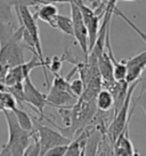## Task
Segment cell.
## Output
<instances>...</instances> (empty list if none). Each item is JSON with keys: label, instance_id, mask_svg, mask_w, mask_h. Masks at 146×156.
I'll list each match as a JSON object with an SVG mask.
<instances>
[{"label": "cell", "instance_id": "obj_1", "mask_svg": "<svg viewBox=\"0 0 146 156\" xmlns=\"http://www.w3.org/2000/svg\"><path fill=\"white\" fill-rule=\"evenodd\" d=\"M2 112L8 126V141L6 145L9 148L12 156H23L25 149L33 140L35 130L33 132L24 130L18 124L17 118L12 110H4Z\"/></svg>", "mask_w": 146, "mask_h": 156}, {"label": "cell", "instance_id": "obj_2", "mask_svg": "<svg viewBox=\"0 0 146 156\" xmlns=\"http://www.w3.org/2000/svg\"><path fill=\"white\" fill-rule=\"evenodd\" d=\"M16 14L18 16L21 25L26 30V32L31 37L33 41L34 48H35V55L39 58V60L42 63V70L46 78V86L49 87V79L47 76V67H46V58H44V52H42V45H41V39H40L39 27L37 23V19L34 15L30 12L29 7L25 5H15Z\"/></svg>", "mask_w": 146, "mask_h": 156}, {"label": "cell", "instance_id": "obj_3", "mask_svg": "<svg viewBox=\"0 0 146 156\" xmlns=\"http://www.w3.org/2000/svg\"><path fill=\"white\" fill-rule=\"evenodd\" d=\"M139 82H141V79L129 84V88H128V93H127L124 101H123L122 106L118 110L117 114L113 115L112 122L107 126V131L105 136H107V138L110 139V142H112V144L115 142L118 136H120V133L123 131L124 126L127 125V123L130 121V117H131L134 109H135V105L132 102V95H134V91L137 87V85L139 84Z\"/></svg>", "mask_w": 146, "mask_h": 156}, {"label": "cell", "instance_id": "obj_4", "mask_svg": "<svg viewBox=\"0 0 146 156\" xmlns=\"http://www.w3.org/2000/svg\"><path fill=\"white\" fill-rule=\"evenodd\" d=\"M34 130L37 132V136L40 145V156H44L47 151L58 145H68L71 142V138L66 136L62 132L53 130L50 127L44 125L39 118H33Z\"/></svg>", "mask_w": 146, "mask_h": 156}, {"label": "cell", "instance_id": "obj_5", "mask_svg": "<svg viewBox=\"0 0 146 156\" xmlns=\"http://www.w3.org/2000/svg\"><path fill=\"white\" fill-rule=\"evenodd\" d=\"M22 103L30 105L32 108L35 109V112L39 115L40 121L46 119V116L44 114V109L46 106H49V102L47 100V94L41 93L38 88L34 86L30 76L25 78L23 82V98H22Z\"/></svg>", "mask_w": 146, "mask_h": 156}, {"label": "cell", "instance_id": "obj_6", "mask_svg": "<svg viewBox=\"0 0 146 156\" xmlns=\"http://www.w3.org/2000/svg\"><path fill=\"white\" fill-rule=\"evenodd\" d=\"M73 2H75L79 6V8L82 13V17L85 21L86 28L88 30V36H89V52L94 48V46L96 44L99 34V22H101V13L98 12L102 8H98L97 10L89 7L86 5L82 0H72ZM89 54V53H88Z\"/></svg>", "mask_w": 146, "mask_h": 156}, {"label": "cell", "instance_id": "obj_7", "mask_svg": "<svg viewBox=\"0 0 146 156\" xmlns=\"http://www.w3.org/2000/svg\"><path fill=\"white\" fill-rule=\"evenodd\" d=\"M70 9H71V20L73 23V38L78 43L80 48L87 58L89 53V36L88 30L86 28L85 21L82 17V13L79 8V6L75 2H70Z\"/></svg>", "mask_w": 146, "mask_h": 156}, {"label": "cell", "instance_id": "obj_8", "mask_svg": "<svg viewBox=\"0 0 146 156\" xmlns=\"http://www.w3.org/2000/svg\"><path fill=\"white\" fill-rule=\"evenodd\" d=\"M38 67L42 68V63L37 55H33V58H31L29 62H23L18 66H15L13 68L8 69L2 83L5 84V86H7V87L16 85V84L23 83L25 78H28L30 76V73Z\"/></svg>", "mask_w": 146, "mask_h": 156}, {"label": "cell", "instance_id": "obj_9", "mask_svg": "<svg viewBox=\"0 0 146 156\" xmlns=\"http://www.w3.org/2000/svg\"><path fill=\"white\" fill-rule=\"evenodd\" d=\"M129 122L127 123L123 131L113 144V156H139V154L135 151L131 140L129 139Z\"/></svg>", "mask_w": 146, "mask_h": 156}, {"label": "cell", "instance_id": "obj_10", "mask_svg": "<svg viewBox=\"0 0 146 156\" xmlns=\"http://www.w3.org/2000/svg\"><path fill=\"white\" fill-rule=\"evenodd\" d=\"M128 68L126 82L130 84L135 80H138L141 78L143 71L146 68V51L137 54L136 56L124 60Z\"/></svg>", "mask_w": 146, "mask_h": 156}, {"label": "cell", "instance_id": "obj_11", "mask_svg": "<svg viewBox=\"0 0 146 156\" xmlns=\"http://www.w3.org/2000/svg\"><path fill=\"white\" fill-rule=\"evenodd\" d=\"M47 100L49 102V106L56 107L58 109L62 107H66L72 102L75 103L78 99L68 91H64V90H59L57 87L50 86L49 92L47 94Z\"/></svg>", "mask_w": 146, "mask_h": 156}, {"label": "cell", "instance_id": "obj_12", "mask_svg": "<svg viewBox=\"0 0 146 156\" xmlns=\"http://www.w3.org/2000/svg\"><path fill=\"white\" fill-rule=\"evenodd\" d=\"M96 127L89 129V127H85L82 131L75 136L74 139L71 140V142L68 145V149L65 151L64 156H82L85 153V148L87 145L88 138L91 136Z\"/></svg>", "mask_w": 146, "mask_h": 156}, {"label": "cell", "instance_id": "obj_13", "mask_svg": "<svg viewBox=\"0 0 146 156\" xmlns=\"http://www.w3.org/2000/svg\"><path fill=\"white\" fill-rule=\"evenodd\" d=\"M58 14V8L55 6V4H44L39 6L37 13L34 14V17L56 29V20Z\"/></svg>", "mask_w": 146, "mask_h": 156}, {"label": "cell", "instance_id": "obj_14", "mask_svg": "<svg viewBox=\"0 0 146 156\" xmlns=\"http://www.w3.org/2000/svg\"><path fill=\"white\" fill-rule=\"evenodd\" d=\"M96 108L97 112H108L114 108V99L110 90L102 88L98 92L96 97Z\"/></svg>", "mask_w": 146, "mask_h": 156}, {"label": "cell", "instance_id": "obj_15", "mask_svg": "<svg viewBox=\"0 0 146 156\" xmlns=\"http://www.w3.org/2000/svg\"><path fill=\"white\" fill-rule=\"evenodd\" d=\"M102 132L95 129L91 136L88 138L87 145L85 148L83 156H97V151L99 148V144L102 141Z\"/></svg>", "mask_w": 146, "mask_h": 156}, {"label": "cell", "instance_id": "obj_16", "mask_svg": "<svg viewBox=\"0 0 146 156\" xmlns=\"http://www.w3.org/2000/svg\"><path fill=\"white\" fill-rule=\"evenodd\" d=\"M12 112L15 114V116L17 118V122L21 126L23 127L24 130L30 132L34 131V123H33V117L30 116L29 114L24 110H22L20 108L15 107Z\"/></svg>", "mask_w": 146, "mask_h": 156}, {"label": "cell", "instance_id": "obj_17", "mask_svg": "<svg viewBox=\"0 0 146 156\" xmlns=\"http://www.w3.org/2000/svg\"><path fill=\"white\" fill-rule=\"evenodd\" d=\"M56 29L62 31L63 34H68V36H71L73 37V23L71 17H68V16H64V15L58 14L57 16V20H56Z\"/></svg>", "mask_w": 146, "mask_h": 156}, {"label": "cell", "instance_id": "obj_18", "mask_svg": "<svg viewBox=\"0 0 146 156\" xmlns=\"http://www.w3.org/2000/svg\"><path fill=\"white\" fill-rule=\"evenodd\" d=\"M70 90L74 97L79 99L82 95L83 91H85V84H83L81 78H77V79H72L70 80Z\"/></svg>", "mask_w": 146, "mask_h": 156}, {"label": "cell", "instance_id": "obj_19", "mask_svg": "<svg viewBox=\"0 0 146 156\" xmlns=\"http://www.w3.org/2000/svg\"><path fill=\"white\" fill-rule=\"evenodd\" d=\"M63 58H58V56H53L50 60H46V67L51 71L53 75H56L61 71L62 69V64H63Z\"/></svg>", "mask_w": 146, "mask_h": 156}, {"label": "cell", "instance_id": "obj_20", "mask_svg": "<svg viewBox=\"0 0 146 156\" xmlns=\"http://www.w3.org/2000/svg\"><path fill=\"white\" fill-rule=\"evenodd\" d=\"M23 156H40V145L38 136H37V132H34L33 140L31 141L29 147L25 149Z\"/></svg>", "mask_w": 146, "mask_h": 156}, {"label": "cell", "instance_id": "obj_21", "mask_svg": "<svg viewBox=\"0 0 146 156\" xmlns=\"http://www.w3.org/2000/svg\"><path fill=\"white\" fill-rule=\"evenodd\" d=\"M132 102L135 103V105H137V106H139V107L144 110V112H145V115H146V85L143 86L141 93L138 94V97H137L136 99H135V101H132Z\"/></svg>", "mask_w": 146, "mask_h": 156}, {"label": "cell", "instance_id": "obj_22", "mask_svg": "<svg viewBox=\"0 0 146 156\" xmlns=\"http://www.w3.org/2000/svg\"><path fill=\"white\" fill-rule=\"evenodd\" d=\"M66 149H68V145H58L50 148L44 156H64Z\"/></svg>", "mask_w": 146, "mask_h": 156}, {"label": "cell", "instance_id": "obj_23", "mask_svg": "<svg viewBox=\"0 0 146 156\" xmlns=\"http://www.w3.org/2000/svg\"><path fill=\"white\" fill-rule=\"evenodd\" d=\"M0 156H12V153H10L9 148H8V146L6 144L0 149Z\"/></svg>", "mask_w": 146, "mask_h": 156}, {"label": "cell", "instance_id": "obj_24", "mask_svg": "<svg viewBox=\"0 0 146 156\" xmlns=\"http://www.w3.org/2000/svg\"><path fill=\"white\" fill-rule=\"evenodd\" d=\"M97 1H101V2H106L107 0H97Z\"/></svg>", "mask_w": 146, "mask_h": 156}, {"label": "cell", "instance_id": "obj_25", "mask_svg": "<svg viewBox=\"0 0 146 156\" xmlns=\"http://www.w3.org/2000/svg\"><path fill=\"white\" fill-rule=\"evenodd\" d=\"M122 1H135V0H122Z\"/></svg>", "mask_w": 146, "mask_h": 156}, {"label": "cell", "instance_id": "obj_26", "mask_svg": "<svg viewBox=\"0 0 146 156\" xmlns=\"http://www.w3.org/2000/svg\"><path fill=\"white\" fill-rule=\"evenodd\" d=\"M82 156H83V155H82Z\"/></svg>", "mask_w": 146, "mask_h": 156}]
</instances>
